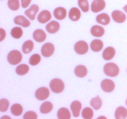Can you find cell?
<instances>
[{
  "label": "cell",
  "instance_id": "obj_7",
  "mask_svg": "<svg viewBox=\"0 0 127 119\" xmlns=\"http://www.w3.org/2000/svg\"><path fill=\"white\" fill-rule=\"evenodd\" d=\"M100 86L102 89L105 92H111L115 89V84L113 81L109 79H105L102 81Z\"/></svg>",
  "mask_w": 127,
  "mask_h": 119
},
{
  "label": "cell",
  "instance_id": "obj_30",
  "mask_svg": "<svg viewBox=\"0 0 127 119\" xmlns=\"http://www.w3.org/2000/svg\"><path fill=\"white\" fill-rule=\"evenodd\" d=\"M11 34L13 38H16V39H19L22 37V34H23V31L21 27H14L11 31Z\"/></svg>",
  "mask_w": 127,
  "mask_h": 119
},
{
  "label": "cell",
  "instance_id": "obj_5",
  "mask_svg": "<svg viewBox=\"0 0 127 119\" xmlns=\"http://www.w3.org/2000/svg\"><path fill=\"white\" fill-rule=\"evenodd\" d=\"M35 97L39 100H44L50 95L49 89L45 87H42L37 89L35 93Z\"/></svg>",
  "mask_w": 127,
  "mask_h": 119
},
{
  "label": "cell",
  "instance_id": "obj_8",
  "mask_svg": "<svg viewBox=\"0 0 127 119\" xmlns=\"http://www.w3.org/2000/svg\"><path fill=\"white\" fill-rule=\"evenodd\" d=\"M105 2L104 0H94L91 4V11L93 12H99L102 11L105 7Z\"/></svg>",
  "mask_w": 127,
  "mask_h": 119
},
{
  "label": "cell",
  "instance_id": "obj_24",
  "mask_svg": "<svg viewBox=\"0 0 127 119\" xmlns=\"http://www.w3.org/2000/svg\"><path fill=\"white\" fill-rule=\"evenodd\" d=\"M115 119H126L127 117V109L124 107H119L115 110Z\"/></svg>",
  "mask_w": 127,
  "mask_h": 119
},
{
  "label": "cell",
  "instance_id": "obj_40",
  "mask_svg": "<svg viewBox=\"0 0 127 119\" xmlns=\"http://www.w3.org/2000/svg\"><path fill=\"white\" fill-rule=\"evenodd\" d=\"M4 118H8V119H11V117H8V116H3L1 117V119H4Z\"/></svg>",
  "mask_w": 127,
  "mask_h": 119
},
{
  "label": "cell",
  "instance_id": "obj_10",
  "mask_svg": "<svg viewBox=\"0 0 127 119\" xmlns=\"http://www.w3.org/2000/svg\"><path fill=\"white\" fill-rule=\"evenodd\" d=\"M70 108L73 116L74 117H78L80 115L81 110L82 108L81 103L79 101H78V100L73 101L71 104Z\"/></svg>",
  "mask_w": 127,
  "mask_h": 119
},
{
  "label": "cell",
  "instance_id": "obj_20",
  "mask_svg": "<svg viewBox=\"0 0 127 119\" xmlns=\"http://www.w3.org/2000/svg\"><path fill=\"white\" fill-rule=\"evenodd\" d=\"M91 33L95 37H100L105 33V30L102 27L99 26H94L91 29Z\"/></svg>",
  "mask_w": 127,
  "mask_h": 119
},
{
  "label": "cell",
  "instance_id": "obj_13",
  "mask_svg": "<svg viewBox=\"0 0 127 119\" xmlns=\"http://www.w3.org/2000/svg\"><path fill=\"white\" fill-rule=\"evenodd\" d=\"M33 38L36 42H43L46 40L47 35L43 30L37 29L33 32Z\"/></svg>",
  "mask_w": 127,
  "mask_h": 119
},
{
  "label": "cell",
  "instance_id": "obj_14",
  "mask_svg": "<svg viewBox=\"0 0 127 119\" xmlns=\"http://www.w3.org/2000/svg\"><path fill=\"white\" fill-rule=\"evenodd\" d=\"M53 14L57 19L63 20L66 17V9L63 7H58L54 10Z\"/></svg>",
  "mask_w": 127,
  "mask_h": 119
},
{
  "label": "cell",
  "instance_id": "obj_29",
  "mask_svg": "<svg viewBox=\"0 0 127 119\" xmlns=\"http://www.w3.org/2000/svg\"><path fill=\"white\" fill-rule=\"evenodd\" d=\"M102 104L101 99L99 96H97L95 97L92 99L91 100V105L94 108L95 110H99L100 109Z\"/></svg>",
  "mask_w": 127,
  "mask_h": 119
},
{
  "label": "cell",
  "instance_id": "obj_18",
  "mask_svg": "<svg viewBox=\"0 0 127 119\" xmlns=\"http://www.w3.org/2000/svg\"><path fill=\"white\" fill-rule=\"evenodd\" d=\"M81 16L80 10L77 7H72L69 12V17L71 21H78Z\"/></svg>",
  "mask_w": 127,
  "mask_h": 119
},
{
  "label": "cell",
  "instance_id": "obj_26",
  "mask_svg": "<svg viewBox=\"0 0 127 119\" xmlns=\"http://www.w3.org/2000/svg\"><path fill=\"white\" fill-rule=\"evenodd\" d=\"M11 114L14 116H20L23 112V107L19 104H14L11 107Z\"/></svg>",
  "mask_w": 127,
  "mask_h": 119
},
{
  "label": "cell",
  "instance_id": "obj_15",
  "mask_svg": "<svg viewBox=\"0 0 127 119\" xmlns=\"http://www.w3.org/2000/svg\"><path fill=\"white\" fill-rule=\"evenodd\" d=\"M60 25L57 21H52L49 22L46 26V30L47 32L50 33H57L60 29Z\"/></svg>",
  "mask_w": 127,
  "mask_h": 119
},
{
  "label": "cell",
  "instance_id": "obj_1",
  "mask_svg": "<svg viewBox=\"0 0 127 119\" xmlns=\"http://www.w3.org/2000/svg\"><path fill=\"white\" fill-rule=\"evenodd\" d=\"M104 72L107 76L115 77L119 74L120 69L117 64L114 63H108L104 67Z\"/></svg>",
  "mask_w": 127,
  "mask_h": 119
},
{
  "label": "cell",
  "instance_id": "obj_25",
  "mask_svg": "<svg viewBox=\"0 0 127 119\" xmlns=\"http://www.w3.org/2000/svg\"><path fill=\"white\" fill-rule=\"evenodd\" d=\"M53 104L52 102L49 101H47L43 102V104L41 105L40 108V111L42 114H48L53 109Z\"/></svg>",
  "mask_w": 127,
  "mask_h": 119
},
{
  "label": "cell",
  "instance_id": "obj_3",
  "mask_svg": "<svg viewBox=\"0 0 127 119\" xmlns=\"http://www.w3.org/2000/svg\"><path fill=\"white\" fill-rule=\"evenodd\" d=\"M7 61L12 65L19 64L22 61V56L21 52L18 50L11 51L7 55Z\"/></svg>",
  "mask_w": 127,
  "mask_h": 119
},
{
  "label": "cell",
  "instance_id": "obj_34",
  "mask_svg": "<svg viewBox=\"0 0 127 119\" xmlns=\"http://www.w3.org/2000/svg\"><path fill=\"white\" fill-rule=\"evenodd\" d=\"M41 61V57L39 54H33L29 59V63L32 66L37 65Z\"/></svg>",
  "mask_w": 127,
  "mask_h": 119
},
{
  "label": "cell",
  "instance_id": "obj_22",
  "mask_svg": "<svg viewBox=\"0 0 127 119\" xmlns=\"http://www.w3.org/2000/svg\"><path fill=\"white\" fill-rule=\"evenodd\" d=\"M74 73L79 78H84L88 74V69L83 65H78L74 69Z\"/></svg>",
  "mask_w": 127,
  "mask_h": 119
},
{
  "label": "cell",
  "instance_id": "obj_23",
  "mask_svg": "<svg viewBox=\"0 0 127 119\" xmlns=\"http://www.w3.org/2000/svg\"><path fill=\"white\" fill-rule=\"evenodd\" d=\"M58 119H71V113L69 110L66 108H61L58 110L57 113Z\"/></svg>",
  "mask_w": 127,
  "mask_h": 119
},
{
  "label": "cell",
  "instance_id": "obj_37",
  "mask_svg": "<svg viewBox=\"0 0 127 119\" xmlns=\"http://www.w3.org/2000/svg\"><path fill=\"white\" fill-rule=\"evenodd\" d=\"M32 0H21V6L23 8H27L31 4Z\"/></svg>",
  "mask_w": 127,
  "mask_h": 119
},
{
  "label": "cell",
  "instance_id": "obj_16",
  "mask_svg": "<svg viewBox=\"0 0 127 119\" xmlns=\"http://www.w3.org/2000/svg\"><path fill=\"white\" fill-rule=\"evenodd\" d=\"M14 22L16 24L19 25L24 27H28L31 26V22L28 19L23 16H17L14 19Z\"/></svg>",
  "mask_w": 127,
  "mask_h": 119
},
{
  "label": "cell",
  "instance_id": "obj_2",
  "mask_svg": "<svg viewBox=\"0 0 127 119\" xmlns=\"http://www.w3.org/2000/svg\"><path fill=\"white\" fill-rule=\"evenodd\" d=\"M51 90L55 94H60L64 89V83L62 79L55 78L52 79L50 83Z\"/></svg>",
  "mask_w": 127,
  "mask_h": 119
},
{
  "label": "cell",
  "instance_id": "obj_27",
  "mask_svg": "<svg viewBox=\"0 0 127 119\" xmlns=\"http://www.w3.org/2000/svg\"><path fill=\"white\" fill-rule=\"evenodd\" d=\"M34 44L32 40H27L22 45V52L25 54H28L33 50Z\"/></svg>",
  "mask_w": 127,
  "mask_h": 119
},
{
  "label": "cell",
  "instance_id": "obj_32",
  "mask_svg": "<svg viewBox=\"0 0 127 119\" xmlns=\"http://www.w3.org/2000/svg\"><path fill=\"white\" fill-rule=\"evenodd\" d=\"M7 5L9 8L12 11H17L20 7L19 0H8Z\"/></svg>",
  "mask_w": 127,
  "mask_h": 119
},
{
  "label": "cell",
  "instance_id": "obj_33",
  "mask_svg": "<svg viewBox=\"0 0 127 119\" xmlns=\"http://www.w3.org/2000/svg\"><path fill=\"white\" fill-rule=\"evenodd\" d=\"M78 6L84 12H87L89 10V4L88 0H78Z\"/></svg>",
  "mask_w": 127,
  "mask_h": 119
},
{
  "label": "cell",
  "instance_id": "obj_4",
  "mask_svg": "<svg viewBox=\"0 0 127 119\" xmlns=\"http://www.w3.org/2000/svg\"><path fill=\"white\" fill-rule=\"evenodd\" d=\"M89 47L85 41H79L74 45V51L79 55H84L88 52Z\"/></svg>",
  "mask_w": 127,
  "mask_h": 119
},
{
  "label": "cell",
  "instance_id": "obj_19",
  "mask_svg": "<svg viewBox=\"0 0 127 119\" xmlns=\"http://www.w3.org/2000/svg\"><path fill=\"white\" fill-rule=\"evenodd\" d=\"M104 47L102 41L99 39L94 40L91 43V49L94 52H99L102 50Z\"/></svg>",
  "mask_w": 127,
  "mask_h": 119
},
{
  "label": "cell",
  "instance_id": "obj_36",
  "mask_svg": "<svg viewBox=\"0 0 127 119\" xmlns=\"http://www.w3.org/2000/svg\"><path fill=\"white\" fill-rule=\"evenodd\" d=\"M23 119H37V115L35 112L33 111H29L27 112L26 114L24 115Z\"/></svg>",
  "mask_w": 127,
  "mask_h": 119
},
{
  "label": "cell",
  "instance_id": "obj_17",
  "mask_svg": "<svg viewBox=\"0 0 127 119\" xmlns=\"http://www.w3.org/2000/svg\"><path fill=\"white\" fill-rule=\"evenodd\" d=\"M115 55V50L112 47L105 48L102 53V57L105 60L109 61L112 59Z\"/></svg>",
  "mask_w": 127,
  "mask_h": 119
},
{
  "label": "cell",
  "instance_id": "obj_38",
  "mask_svg": "<svg viewBox=\"0 0 127 119\" xmlns=\"http://www.w3.org/2000/svg\"><path fill=\"white\" fill-rule=\"evenodd\" d=\"M6 37V32L3 29H0V42L2 41Z\"/></svg>",
  "mask_w": 127,
  "mask_h": 119
},
{
  "label": "cell",
  "instance_id": "obj_11",
  "mask_svg": "<svg viewBox=\"0 0 127 119\" xmlns=\"http://www.w3.org/2000/svg\"><path fill=\"white\" fill-rule=\"evenodd\" d=\"M52 19V14L50 12L47 10H43L40 12L37 17L38 21L41 24H45L48 22Z\"/></svg>",
  "mask_w": 127,
  "mask_h": 119
},
{
  "label": "cell",
  "instance_id": "obj_9",
  "mask_svg": "<svg viewBox=\"0 0 127 119\" xmlns=\"http://www.w3.org/2000/svg\"><path fill=\"white\" fill-rule=\"evenodd\" d=\"M112 17L113 20L117 23H123L126 21V15L122 11L116 10L113 11L112 13Z\"/></svg>",
  "mask_w": 127,
  "mask_h": 119
},
{
  "label": "cell",
  "instance_id": "obj_6",
  "mask_svg": "<svg viewBox=\"0 0 127 119\" xmlns=\"http://www.w3.org/2000/svg\"><path fill=\"white\" fill-rule=\"evenodd\" d=\"M55 47L52 43H46L42 46L41 53L44 57L48 58L51 57L54 53Z\"/></svg>",
  "mask_w": 127,
  "mask_h": 119
},
{
  "label": "cell",
  "instance_id": "obj_35",
  "mask_svg": "<svg viewBox=\"0 0 127 119\" xmlns=\"http://www.w3.org/2000/svg\"><path fill=\"white\" fill-rule=\"evenodd\" d=\"M9 106V102L6 99H1L0 100V111L6 112Z\"/></svg>",
  "mask_w": 127,
  "mask_h": 119
},
{
  "label": "cell",
  "instance_id": "obj_28",
  "mask_svg": "<svg viewBox=\"0 0 127 119\" xmlns=\"http://www.w3.org/2000/svg\"><path fill=\"white\" fill-rule=\"evenodd\" d=\"M29 71V66L26 64H20L16 69V73L20 76L25 75L28 73Z\"/></svg>",
  "mask_w": 127,
  "mask_h": 119
},
{
  "label": "cell",
  "instance_id": "obj_42",
  "mask_svg": "<svg viewBox=\"0 0 127 119\" xmlns=\"http://www.w3.org/2000/svg\"><path fill=\"white\" fill-rule=\"evenodd\" d=\"M126 104H127V100H126Z\"/></svg>",
  "mask_w": 127,
  "mask_h": 119
},
{
  "label": "cell",
  "instance_id": "obj_12",
  "mask_svg": "<svg viewBox=\"0 0 127 119\" xmlns=\"http://www.w3.org/2000/svg\"><path fill=\"white\" fill-rule=\"evenodd\" d=\"M39 11V7L37 4H33L30 7L29 9L25 11V14L31 20H34L35 19L36 14Z\"/></svg>",
  "mask_w": 127,
  "mask_h": 119
},
{
  "label": "cell",
  "instance_id": "obj_31",
  "mask_svg": "<svg viewBox=\"0 0 127 119\" xmlns=\"http://www.w3.org/2000/svg\"><path fill=\"white\" fill-rule=\"evenodd\" d=\"M82 117L83 119H91L94 116L93 110L90 107H86L82 111Z\"/></svg>",
  "mask_w": 127,
  "mask_h": 119
},
{
  "label": "cell",
  "instance_id": "obj_21",
  "mask_svg": "<svg viewBox=\"0 0 127 119\" xmlns=\"http://www.w3.org/2000/svg\"><path fill=\"white\" fill-rule=\"evenodd\" d=\"M97 22L99 24H102L104 26L108 25L110 22V19L109 15L106 13H102L99 14L96 17Z\"/></svg>",
  "mask_w": 127,
  "mask_h": 119
},
{
  "label": "cell",
  "instance_id": "obj_39",
  "mask_svg": "<svg viewBox=\"0 0 127 119\" xmlns=\"http://www.w3.org/2000/svg\"><path fill=\"white\" fill-rule=\"evenodd\" d=\"M124 10L127 13V4L126 5V6H124Z\"/></svg>",
  "mask_w": 127,
  "mask_h": 119
},
{
  "label": "cell",
  "instance_id": "obj_41",
  "mask_svg": "<svg viewBox=\"0 0 127 119\" xmlns=\"http://www.w3.org/2000/svg\"><path fill=\"white\" fill-rule=\"evenodd\" d=\"M100 118H105V119H106V117H98V119H100Z\"/></svg>",
  "mask_w": 127,
  "mask_h": 119
}]
</instances>
